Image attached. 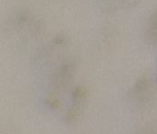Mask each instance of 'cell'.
I'll use <instances>...</instances> for the list:
<instances>
[{"mask_svg": "<svg viewBox=\"0 0 157 134\" xmlns=\"http://www.w3.org/2000/svg\"><path fill=\"white\" fill-rule=\"evenodd\" d=\"M156 80H157V75H156Z\"/></svg>", "mask_w": 157, "mask_h": 134, "instance_id": "6da1fadb", "label": "cell"}]
</instances>
